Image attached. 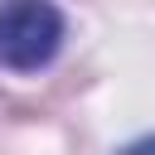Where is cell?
<instances>
[{"instance_id": "6da1fadb", "label": "cell", "mask_w": 155, "mask_h": 155, "mask_svg": "<svg viewBox=\"0 0 155 155\" xmlns=\"http://www.w3.org/2000/svg\"><path fill=\"white\" fill-rule=\"evenodd\" d=\"M63 44V15L53 0H0V68L34 73Z\"/></svg>"}, {"instance_id": "7a4b0ae2", "label": "cell", "mask_w": 155, "mask_h": 155, "mask_svg": "<svg viewBox=\"0 0 155 155\" xmlns=\"http://www.w3.org/2000/svg\"><path fill=\"white\" fill-rule=\"evenodd\" d=\"M121 155H155V136H145V140H131Z\"/></svg>"}]
</instances>
